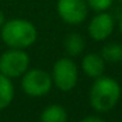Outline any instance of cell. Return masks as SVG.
I'll return each mask as SVG.
<instances>
[{
	"label": "cell",
	"instance_id": "obj_1",
	"mask_svg": "<svg viewBox=\"0 0 122 122\" xmlns=\"http://www.w3.org/2000/svg\"><path fill=\"white\" fill-rule=\"evenodd\" d=\"M121 97V87L114 79L108 76L96 77L89 91V102L96 112L105 113L117 105Z\"/></svg>",
	"mask_w": 122,
	"mask_h": 122
},
{
	"label": "cell",
	"instance_id": "obj_2",
	"mask_svg": "<svg viewBox=\"0 0 122 122\" xmlns=\"http://www.w3.org/2000/svg\"><path fill=\"white\" fill-rule=\"evenodd\" d=\"M1 40L11 49H26L37 40V29L28 20H9L1 26Z\"/></svg>",
	"mask_w": 122,
	"mask_h": 122
},
{
	"label": "cell",
	"instance_id": "obj_3",
	"mask_svg": "<svg viewBox=\"0 0 122 122\" xmlns=\"http://www.w3.org/2000/svg\"><path fill=\"white\" fill-rule=\"evenodd\" d=\"M29 62V55L24 49H9L0 55V74L9 79L19 77L26 72Z\"/></svg>",
	"mask_w": 122,
	"mask_h": 122
},
{
	"label": "cell",
	"instance_id": "obj_4",
	"mask_svg": "<svg viewBox=\"0 0 122 122\" xmlns=\"http://www.w3.org/2000/svg\"><path fill=\"white\" fill-rule=\"evenodd\" d=\"M53 81L58 89L63 92L74 89L77 83V68L70 58H61L53 67Z\"/></svg>",
	"mask_w": 122,
	"mask_h": 122
},
{
	"label": "cell",
	"instance_id": "obj_5",
	"mask_svg": "<svg viewBox=\"0 0 122 122\" xmlns=\"http://www.w3.org/2000/svg\"><path fill=\"white\" fill-rule=\"evenodd\" d=\"M51 85H53V77L42 70L33 68L22 75L21 87L24 92L32 97H40L46 95L51 89Z\"/></svg>",
	"mask_w": 122,
	"mask_h": 122
},
{
	"label": "cell",
	"instance_id": "obj_6",
	"mask_svg": "<svg viewBox=\"0 0 122 122\" xmlns=\"http://www.w3.org/2000/svg\"><path fill=\"white\" fill-rule=\"evenodd\" d=\"M56 11L64 22L77 25L87 19L88 4L87 0H58Z\"/></svg>",
	"mask_w": 122,
	"mask_h": 122
},
{
	"label": "cell",
	"instance_id": "obj_7",
	"mask_svg": "<svg viewBox=\"0 0 122 122\" xmlns=\"http://www.w3.org/2000/svg\"><path fill=\"white\" fill-rule=\"evenodd\" d=\"M113 29H114V20L109 13H105V11L96 15L88 25V33L96 41L106 40L113 33Z\"/></svg>",
	"mask_w": 122,
	"mask_h": 122
},
{
	"label": "cell",
	"instance_id": "obj_8",
	"mask_svg": "<svg viewBox=\"0 0 122 122\" xmlns=\"http://www.w3.org/2000/svg\"><path fill=\"white\" fill-rule=\"evenodd\" d=\"M81 67H83V71L88 76L96 79V77L102 76L104 71H105V61L98 54L89 53L83 58Z\"/></svg>",
	"mask_w": 122,
	"mask_h": 122
},
{
	"label": "cell",
	"instance_id": "obj_9",
	"mask_svg": "<svg viewBox=\"0 0 122 122\" xmlns=\"http://www.w3.org/2000/svg\"><path fill=\"white\" fill-rule=\"evenodd\" d=\"M41 122H67V112L62 105L53 104L43 109Z\"/></svg>",
	"mask_w": 122,
	"mask_h": 122
},
{
	"label": "cell",
	"instance_id": "obj_10",
	"mask_svg": "<svg viewBox=\"0 0 122 122\" xmlns=\"http://www.w3.org/2000/svg\"><path fill=\"white\" fill-rule=\"evenodd\" d=\"M13 84L11 79L5 75L0 74V110L5 109L13 100Z\"/></svg>",
	"mask_w": 122,
	"mask_h": 122
},
{
	"label": "cell",
	"instance_id": "obj_11",
	"mask_svg": "<svg viewBox=\"0 0 122 122\" xmlns=\"http://www.w3.org/2000/svg\"><path fill=\"white\" fill-rule=\"evenodd\" d=\"M85 47V41L77 33H70L64 40V49L72 56L80 55Z\"/></svg>",
	"mask_w": 122,
	"mask_h": 122
},
{
	"label": "cell",
	"instance_id": "obj_12",
	"mask_svg": "<svg viewBox=\"0 0 122 122\" xmlns=\"http://www.w3.org/2000/svg\"><path fill=\"white\" fill-rule=\"evenodd\" d=\"M101 56L104 61L116 63L122 61V45L118 42H110L101 49Z\"/></svg>",
	"mask_w": 122,
	"mask_h": 122
},
{
	"label": "cell",
	"instance_id": "obj_13",
	"mask_svg": "<svg viewBox=\"0 0 122 122\" xmlns=\"http://www.w3.org/2000/svg\"><path fill=\"white\" fill-rule=\"evenodd\" d=\"M114 0H87L88 7L97 12H104L108 8H110Z\"/></svg>",
	"mask_w": 122,
	"mask_h": 122
},
{
	"label": "cell",
	"instance_id": "obj_14",
	"mask_svg": "<svg viewBox=\"0 0 122 122\" xmlns=\"http://www.w3.org/2000/svg\"><path fill=\"white\" fill-rule=\"evenodd\" d=\"M80 122H105L102 118H100V117L97 116H88L85 117V118H83Z\"/></svg>",
	"mask_w": 122,
	"mask_h": 122
},
{
	"label": "cell",
	"instance_id": "obj_15",
	"mask_svg": "<svg viewBox=\"0 0 122 122\" xmlns=\"http://www.w3.org/2000/svg\"><path fill=\"white\" fill-rule=\"evenodd\" d=\"M5 22V19H4V15H3V12L0 11V28L3 26V24Z\"/></svg>",
	"mask_w": 122,
	"mask_h": 122
},
{
	"label": "cell",
	"instance_id": "obj_16",
	"mask_svg": "<svg viewBox=\"0 0 122 122\" xmlns=\"http://www.w3.org/2000/svg\"><path fill=\"white\" fill-rule=\"evenodd\" d=\"M119 30H121V33H122V19H121V21H119Z\"/></svg>",
	"mask_w": 122,
	"mask_h": 122
},
{
	"label": "cell",
	"instance_id": "obj_17",
	"mask_svg": "<svg viewBox=\"0 0 122 122\" xmlns=\"http://www.w3.org/2000/svg\"><path fill=\"white\" fill-rule=\"evenodd\" d=\"M119 3H122V0H119Z\"/></svg>",
	"mask_w": 122,
	"mask_h": 122
}]
</instances>
